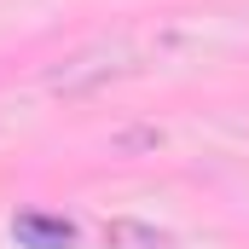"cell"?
<instances>
[{"label": "cell", "instance_id": "obj_1", "mask_svg": "<svg viewBox=\"0 0 249 249\" xmlns=\"http://www.w3.org/2000/svg\"><path fill=\"white\" fill-rule=\"evenodd\" d=\"M139 70V53L127 47V41H99V47H87V53H75V58H58L47 70V93H64V99H87V93H99L105 81H122Z\"/></svg>", "mask_w": 249, "mask_h": 249}, {"label": "cell", "instance_id": "obj_2", "mask_svg": "<svg viewBox=\"0 0 249 249\" xmlns=\"http://www.w3.org/2000/svg\"><path fill=\"white\" fill-rule=\"evenodd\" d=\"M105 249H180V244L145 220H105Z\"/></svg>", "mask_w": 249, "mask_h": 249}, {"label": "cell", "instance_id": "obj_3", "mask_svg": "<svg viewBox=\"0 0 249 249\" xmlns=\"http://www.w3.org/2000/svg\"><path fill=\"white\" fill-rule=\"evenodd\" d=\"M12 232H18V244L29 249H70V220H47V214H18L12 220Z\"/></svg>", "mask_w": 249, "mask_h": 249}]
</instances>
